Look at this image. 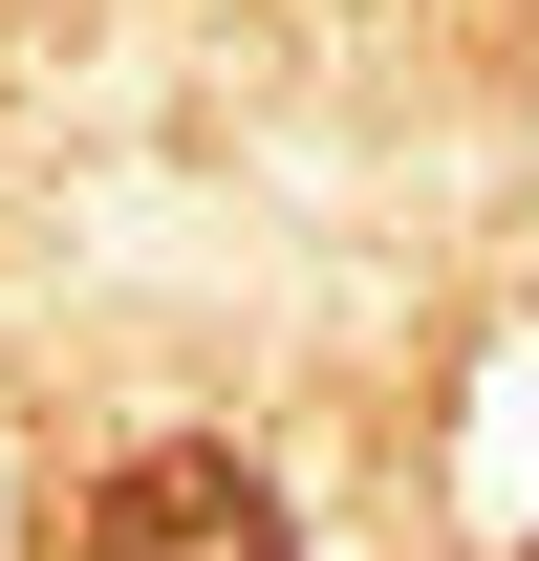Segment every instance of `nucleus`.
I'll list each match as a JSON object with an SVG mask.
<instances>
[{
	"mask_svg": "<svg viewBox=\"0 0 539 561\" xmlns=\"http://www.w3.org/2000/svg\"><path fill=\"white\" fill-rule=\"evenodd\" d=\"M87 561H302V518H280V476H260V454L151 432L130 476L87 496Z\"/></svg>",
	"mask_w": 539,
	"mask_h": 561,
	"instance_id": "obj_1",
	"label": "nucleus"
}]
</instances>
